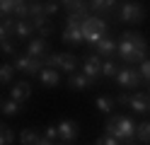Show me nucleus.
I'll return each instance as SVG.
<instances>
[{
	"mask_svg": "<svg viewBox=\"0 0 150 145\" xmlns=\"http://www.w3.org/2000/svg\"><path fill=\"white\" fill-rule=\"evenodd\" d=\"M15 27H17V19H15V17L3 19V22H0V44L12 41V36H15Z\"/></svg>",
	"mask_w": 150,
	"mask_h": 145,
	"instance_id": "nucleus-19",
	"label": "nucleus"
},
{
	"mask_svg": "<svg viewBox=\"0 0 150 145\" xmlns=\"http://www.w3.org/2000/svg\"><path fill=\"white\" fill-rule=\"evenodd\" d=\"M20 111H22V104L15 102V99H7V102H3V106H0V114L7 116V119H10V116H17Z\"/></svg>",
	"mask_w": 150,
	"mask_h": 145,
	"instance_id": "nucleus-26",
	"label": "nucleus"
},
{
	"mask_svg": "<svg viewBox=\"0 0 150 145\" xmlns=\"http://www.w3.org/2000/svg\"><path fill=\"white\" fill-rule=\"evenodd\" d=\"M61 145H63V143H61Z\"/></svg>",
	"mask_w": 150,
	"mask_h": 145,
	"instance_id": "nucleus-42",
	"label": "nucleus"
},
{
	"mask_svg": "<svg viewBox=\"0 0 150 145\" xmlns=\"http://www.w3.org/2000/svg\"><path fill=\"white\" fill-rule=\"evenodd\" d=\"M148 94H150V82H148Z\"/></svg>",
	"mask_w": 150,
	"mask_h": 145,
	"instance_id": "nucleus-39",
	"label": "nucleus"
},
{
	"mask_svg": "<svg viewBox=\"0 0 150 145\" xmlns=\"http://www.w3.org/2000/svg\"><path fill=\"white\" fill-rule=\"evenodd\" d=\"M90 85H92V82H90L82 73H73V75H68V87H70V90H87Z\"/></svg>",
	"mask_w": 150,
	"mask_h": 145,
	"instance_id": "nucleus-21",
	"label": "nucleus"
},
{
	"mask_svg": "<svg viewBox=\"0 0 150 145\" xmlns=\"http://www.w3.org/2000/svg\"><path fill=\"white\" fill-rule=\"evenodd\" d=\"M53 32H56V27L49 22V24H44L41 29H36V34H39V39H46L49 41V36H53Z\"/></svg>",
	"mask_w": 150,
	"mask_h": 145,
	"instance_id": "nucleus-32",
	"label": "nucleus"
},
{
	"mask_svg": "<svg viewBox=\"0 0 150 145\" xmlns=\"http://www.w3.org/2000/svg\"><path fill=\"white\" fill-rule=\"evenodd\" d=\"M104 135H111V138H116L119 143H131L136 135V123L133 119H128V116H111V119L104 123Z\"/></svg>",
	"mask_w": 150,
	"mask_h": 145,
	"instance_id": "nucleus-1",
	"label": "nucleus"
},
{
	"mask_svg": "<svg viewBox=\"0 0 150 145\" xmlns=\"http://www.w3.org/2000/svg\"><path fill=\"white\" fill-rule=\"evenodd\" d=\"M34 32H36V29L32 27L29 19H22V22H17V27H15V36L17 39H27V41H32V34Z\"/></svg>",
	"mask_w": 150,
	"mask_h": 145,
	"instance_id": "nucleus-20",
	"label": "nucleus"
},
{
	"mask_svg": "<svg viewBox=\"0 0 150 145\" xmlns=\"http://www.w3.org/2000/svg\"><path fill=\"white\" fill-rule=\"evenodd\" d=\"M114 102H116V104H121V106H128V102H131V94H128V92H119V94L114 97Z\"/></svg>",
	"mask_w": 150,
	"mask_h": 145,
	"instance_id": "nucleus-35",
	"label": "nucleus"
},
{
	"mask_svg": "<svg viewBox=\"0 0 150 145\" xmlns=\"http://www.w3.org/2000/svg\"><path fill=\"white\" fill-rule=\"evenodd\" d=\"M95 106L102 111V114H114V106H116V102L111 99V97H107V94H102V97H97L95 99Z\"/></svg>",
	"mask_w": 150,
	"mask_h": 145,
	"instance_id": "nucleus-23",
	"label": "nucleus"
},
{
	"mask_svg": "<svg viewBox=\"0 0 150 145\" xmlns=\"http://www.w3.org/2000/svg\"><path fill=\"white\" fill-rule=\"evenodd\" d=\"M0 106H3V99H0Z\"/></svg>",
	"mask_w": 150,
	"mask_h": 145,
	"instance_id": "nucleus-40",
	"label": "nucleus"
},
{
	"mask_svg": "<svg viewBox=\"0 0 150 145\" xmlns=\"http://www.w3.org/2000/svg\"><path fill=\"white\" fill-rule=\"evenodd\" d=\"M61 39H63V44H68V46H80V44H85L80 27H65L63 34H61Z\"/></svg>",
	"mask_w": 150,
	"mask_h": 145,
	"instance_id": "nucleus-17",
	"label": "nucleus"
},
{
	"mask_svg": "<svg viewBox=\"0 0 150 145\" xmlns=\"http://www.w3.org/2000/svg\"><path fill=\"white\" fill-rule=\"evenodd\" d=\"M116 85L121 87V90H138L140 85H143V77H140V73H138V65L136 68H128V65H124V68H119V73H116Z\"/></svg>",
	"mask_w": 150,
	"mask_h": 145,
	"instance_id": "nucleus-6",
	"label": "nucleus"
},
{
	"mask_svg": "<svg viewBox=\"0 0 150 145\" xmlns=\"http://www.w3.org/2000/svg\"><path fill=\"white\" fill-rule=\"evenodd\" d=\"M63 145H65V143H63Z\"/></svg>",
	"mask_w": 150,
	"mask_h": 145,
	"instance_id": "nucleus-41",
	"label": "nucleus"
},
{
	"mask_svg": "<svg viewBox=\"0 0 150 145\" xmlns=\"http://www.w3.org/2000/svg\"><path fill=\"white\" fill-rule=\"evenodd\" d=\"M56 133H58V140H61V143L70 145L75 138H78L80 128H78V123H75L73 119H61L58 126H56Z\"/></svg>",
	"mask_w": 150,
	"mask_h": 145,
	"instance_id": "nucleus-9",
	"label": "nucleus"
},
{
	"mask_svg": "<svg viewBox=\"0 0 150 145\" xmlns=\"http://www.w3.org/2000/svg\"><path fill=\"white\" fill-rule=\"evenodd\" d=\"M32 97V82L29 80H17L15 85H12V90H10V99H15V102H27Z\"/></svg>",
	"mask_w": 150,
	"mask_h": 145,
	"instance_id": "nucleus-14",
	"label": "nucleus"
},
{
	"mask_svg": "<svg viewBox=\"0 0 150 145\" xmlns=\"http://www.w3.org/2000/svg\"><path fill=\"white\" fill-rule=\"evenodd\" d=\"M119 73V63H114V58H107V61H102V77H107V80H114Z\"/></svg>",
	"mask_w": 150,
	"mask_h": 145,
	"instance_id": "nucleus-25",
	"label": "nucleus"
},
{
	"mask_svg": "<svg viewBox=\"0 0 150 145\" xmlns=\"http://www.w3.org/2000/svg\"><path fill=\"white\" fill-rule=\"evenodd\" d=\"M95 53L102 58V61H107V58H114V56H116V41H114L111 36L99 39V41L95 44Z\"/></svg>",
	"mask_w": 150,
	"mask_h": 145,
	"instance_id": "nucleus-13",
	"label": "nucleus"
},
{
	"mask_svg": "<svg viewBox=\"0 0 150 145\" xmlns=\"http://www.w3.org/2000/svg\"><path fill=\"white\" fill-rule=\"evenodd\" d=\"M136 138L143 145H150V121H143L136 126Z\"/></svg>",
	"mask_w": 150,
	"mask_h": 145,
	"instance_id": "nucleus-27",
	"label": "nucleus"
},
{
	"mask_svg": "<svg viewBox=\"0 0 150 145\" xmlns=\"http://www.w3.org/2000/svg\"><path fill=\"white\" fill-rule=\"evenodd\" d=\"M80 32H82V39H85V44H92V46H95L99 39H104V36H107L109 24H107V19H102V17H95V15H92L90 19H85V22H82Z\"/></svg>",
	"mask_w": 150,
	"mask_h": 145,
	"instance_id": "nucleus-2",
	"label": "nucleus"
},
{
	"mask_svg": "<svg viewBox=\"0 0 150 145\" xmlns=\"http://www.w3.org/2000/svg\"><path fill=\"white\" fill-rule=\"evenodd\" d=\"M78 63H80V58L75 56V53H49L44 58V68H53V70H63V73H78Z\"/></svg>",
	"mask_w": 150,
	"mask_h": 145,
	"instance_id": "nucleus-3",
	"label": "nucleus"
},
{
	"mask_svg": "<svg viewBox=\"0 0 150 145\" xmlns=\"http://www.w3.org/2000/svg\"><path fill=\"white\" fill-rule=\"evenodd\" d=\"M116 56L121 58V63H126L128 68H136L148 58V53L138 51V48L133 44H128V41H116Z\"/></svg>",
	"mask_w": 150,
	"mask_h": 145,
	"instance_id": "nucleus-5",
	"label": "nucleus"
},
{
	"mask_svg": "<svg viewBox=\"0 0 150 145\" xmlns=\"http://www.w3.org/2000/svg\"><path fill=\"white\" fill-rule=\"evenodd\" d=\"M39 82L44 87H58L61 85V73L53 70V68H44V70L39 73Z\"/></svg>",
	"mask_w": 150,
	"mask_h": 145,
	"instance_id": "nucleus-18",
	"label": "nucleus"
},
{
	"mask_svg": "<svg viewBox=\"0 0 150 145\" xmlns=\"http://www.w3.org/2000/svg\"><path fill=\"white\" fill-rule=\"evenodd\" d=\"M128 106L136 114H150V94L148 92H133V94H131Z\"/></svg>",
	"mask_w": 150,
	"mask_h": 145,
	"instance_id": "nucleus-15",
	"label": "nucleus"
},
{
	"mask_svg": "<svg viewBox=\"0 0 150 145\" xmlns=\"http://www.w3.org/2000/svg\"><path fill=\"white\" fill-rule=\"evenodd\" d=\"M10 63L15 65V70H20V73H24V75H39V73L44 70V63L36 61V58H29L27 53H17Z\"/></svg>",
	"mask_w": 150,
	"mask_h": 145,
	"instance_id": "nucleus-7",
	"label": "nucleus"
},
{
	"mask_svg": "<svg viewBox=\"0 0 150 145\" xmlns=\"http://www.w3.org/2000/svg\"><path fill=\"white\" fill-rule=\"evenodd\" d=\"M82 75H85L90 82H97L102 77V58L97 53H87L82 58Z\"/></svg>",
	"mask_w": 150,
	"mask_h": 145,
	"instance_id": "nucleus-8",
	"label": "nucleus"
},
{
	"mask_svg": "<svg viewBox=\"0 0 150 145\" xmlns=\"http://www.w3.org/2000/svg\"><path fill=\"white\" fill-rule=\"evenodd\" d=\"M44 135H46V138H49L51 143H53V140H58V133H56V126H46Z\"/></svg>",
	"mask_w": 150,
	"mask_h": 145,
	"instance_id": "nucleus-36",
	"label": "nucleus"
},
{
	"mask_svg": "<svg viewBox=\"0 0 150 145\" xmlns=\"http://www.w3.org/2000/svg\"><path fill=\"white\" fill-rule=\"evenodd\" d=\"M97 145H119V140L111 138V135H102V138L97 140Z\"/></svg>",
	"mask_w": 150,
	"mask_h": 145,
	"instance_id": "nucleus-37",
	"label": "nucleus"
},
{
	"mask_svg": "<svg viewBox=\"0 0 150 145\" xmlns=\"http://www.w3.org/2000/svg\"><path fill=\"white\" fill-rule=\"evenodd\" d=\"M119 41H128V44H133L138 51L148 53V39L140 34V32H136V29H124V32H121V36H119Z\"/></svg>",
	"mask_w": 150,
	"mask_h": 145,
	"instance_id": "nucleus-12",
	"label": "nucleus"
},
{
	"mask_svg": "<svg viewBox=\"0 0 150 145\" xmlns=\"http://www.w3.org/2000/svg\"><path fill=\"white\" fill-rule=\"evenodd\" d=\"M36 138H39V133H36L34 128L20 131V143H22V145H36Z\"/></svg>",
	"mask_w": 150,
	"mask_h": 145,
	"instance_id": "nucleus-29",
	"label": "nucleus"
},
{
	"mask_svg": "<svg viewBox=\"0 0 150 145\" xmlns=\"http://www.w3.org/2000/svg\"><path fill=\"white\" fill-rule=\"evenodd\" d=\"M12 12H15V0H0V22L10 19Z\"/></svg>",
	"mask_w": 150,
	"mask_h": 145,
	"instance_id": "nucleus-30",
	"label": "nucleus"
},
{
	"mask_svg": "<svg viewBox=\"0 0 150 145\" xmlns=\"http://www.w3.org/2000/svg\"><path fill=\"white\" fill-rule=\"evenodd\" d=\"M15 65L12 63H0V85H10L15 82Z\"/></svg>",
	"mask_w": 150,
	"mask_h": 145,
	"instance_id": "nucleus-22",
	"label": "nucleus"
},
{
	"mask_svg": "<svg viewBox=\"0 0 150 145\" xmlns=\"http://www.w3.org/2000/svg\"><path fill=\"white\" fill-rule=\"evenodd\" d=\"M58 10H61V3H44V12H46V17H53V15H58Z\"/></svg>",
	"mask_w": 150,
	"mask_h": 145,
	"instance_id": "nucleus-33",
	"label": "nucleus"
},
{
	"mask_svg": "<svg viewBox=\"0 0 150 145\" xmlns=\"http://www.w3.org/2000/svg\"><path fill=\"white\" fill-rule=\"evenodd\" d=\"M36 145H53V143L46 138V135H39V138H36Z\"/></svg>",
	"mask_w": 150,
	"mask_h": 145,
	"instance_id": "nucleus-38",
	"label": "nucleus"
},
{
	"mask_svg": "<svg viewBox=\"0 0 150 145\" xmlns=\"http://www.w3.org/2000/svg\"><path fill=\"white\" fill-rule=\"evenodd\" d=\"M0 51H3L5 56H10V58H15V56H17V48H15V44H12V41L0 44Z\"/></svg>",
	"mask_w": 150,
	"mask_h": 145,
	"instance_id": "nucleus-34",
	"label": "nucleus"
},
{
	"mask_svg": "<svg viewBox=\"0 0 150 145\" xmlns=\"http://www.w3.org/2000/svg\"><path fill=\"white\" fill-rule=\"evenodd\" d=\"M116 5L119 3H114V0H92L90 3V12L95 17L104 19L107 15H116Z\"/></svg>",
	"mask_w": 150,
	"mask_h": 145,
	"instance_id": "nucleus-11",
	"label": "nucleus"
},
{
	"mask_svg": "<svg viewBox=\"0 0 150 145\" xmlns=\"http://www.w3.org/2000/svg\"><path fill=\"white\" fill-rule=\"evenodd\" d=\"M116 19L124 24H140L145 19V7L140 3H131V0L119 3L116 5Z\"/></svg>",
	"mask_w": 150,
	"mask_h": 145,
	"instance_id": "nucleus-4",
	"label": "nucleus"
},
{
	"mask_svg": "<svg viewBox=\"0 0 150 145\" xmlns=\"http://www.w3.org/2000/svg\"><path fill=\"white\" fill-rule=\"evenodd\" d=\"M51 53V46H49V41H46V39H32L29 44H27V56L29 58H36V61H41L44 63V58Z\"/></svg>",
	"mask_w": 150,
	"mask_h": 145,
	"instance_id": "nucleus-10",
	"label": "nucleus"
},
{
	"mask_svg": "<svg viewBox=\"0 0 150 145\" xmlns=\"http://www.w3.org/2000/svg\"><path fill=\"white\" fill-rule=\"evenodd\" d=\"M12 143H15V131L10 126L0 123V145H12Z\"/></svg>",
	"mask_w": 150,
	"mask_h": 145,
	"instance_id": "nucleus-28",
	"label": "nucleus"
},
{
	"mask_svg": "<svg viewBox=\"0 0 150 145\" xmlns=\"http://www.w3.org/2000/svg\"><path fill=\"white\" fill-rule=\"evenodd\" d=\"M138 73L143 77V82H150V58H145V61L138 65Z\"/></svg>",
	"mask_w": 150,
	"mask_h": 145,
	"instance_id": "nucleus-31",
	"label": "nucleus"
},
{
	"mask_svg": "<svg viewBox=\"0 0 150 145\" xmlns=\"http://www.w3.org/2000/svg\"><path fill=\"white\" fill-rule=\"evenodd\" d=\"M29 22L34 29H41L44 24H49V17L44 12V3H29Z\"/></svg>",
	"mask_w": 150,
	"mask_h": 145,
	"instance_id": "nucleus-16",
	"label": "nucleus"
},
{
	"mask_svg": "<svg viewBox=\"0 0 150 145\" xmlns=\"http://www.w3.org/2000/svg\"><path fill=\"white\" fill-rule=\"evenodd\" d=\"M12 17L17 22H22V19H29V3L27 0H15V12Z\"/></svg>",
	"mask_w": 150,
	"mask_h": 145,
	"instance_id": "nucleus-24",
	"label": "nucleus"
}]
</instances>
